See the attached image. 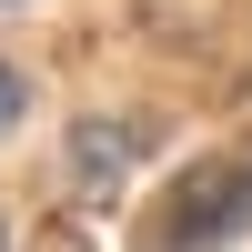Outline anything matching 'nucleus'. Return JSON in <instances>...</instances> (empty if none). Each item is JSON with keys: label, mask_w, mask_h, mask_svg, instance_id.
Returning a JSON list of instances; mask_svg holds the SVG:
<instances>
[{"label": "nucleus", "mask_w": 252, "mask_h": 252, "mask_svg": "<svg viewBox=\"0 0 252 252\" xmlns=\"http://www.w3.org/2000/svg\"><path fill=\"white\" fill-rule=\"evenodd\" d=\"M252 222V161H202V172L161 182V212L141 222V252H212Z\"/></svg>", "instance_id": "obj_1"}, {"label": "nucleus", "mask_w": 252, "mask_h": 252, "mask_svg": "<svg viewBox=\"0 0 252 252\" xmlns=\"http://www.w3.org/2000/svg\"><path fill=\"white\" fill-rule=\"evenodd\" d=\"M141 141H152L141 121H81V131H71V182H81V192H111V182L141 161Z\"/></svg>", "instance_id": "obj_2"}, {"label": "nucleus", "mask_w": 252, "mask_h": 252, "mask_svg": "<svg viewBox=\"0 0 252 252\" xmlns=\"http://www.w3.org/2000/svg\"><path fill=\"white\" fill-rule=\"evenodd\" d=\"M20 121H31V71H10V61H0V141H10Z\"/></svg>", "instance_id": "obj_3"}, {"label": "nucleus", "mask_w": 252, "mask_h": 252, "mask_svg": "<svg viewBox=\"0 0 252 252\" xmlns=\"http://www.w3.org/2000/svg\"><path fill=\"white\" fill-rule=\"evenodd\" d=\"M0 252H10V232H0Z\"/></svg>", "instance_id": "obj_4"}]
</instances>
